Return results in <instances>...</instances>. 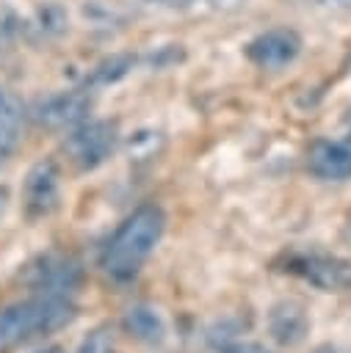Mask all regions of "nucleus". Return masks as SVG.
Segmentation results:
<instances>
[{
  "label": "nucleus",
  "instance_id": "obj_15",
  "mask_svg": "<svg viewBox=\"0 0 351 353\" xmlns=\"http://www.w3.org/2000/svg\"><path fill=\"white\" fill-rule=\"evenodd\" d=\"M210 342H213V350L216 353H268L263 345L249 342V339H238L232 334H224V336L221 334H213Z\"/></svg>",
  "mask_w": 351,
  "mask_h": 353
},
{
  "label": "nucleus",
  "instance_id": "obj_1",
  "mask_svg": "<svg viewBox=\"0 0 351 353\" xmlns=\"http://www.w3.org/2000/svg\"><path fill=\"white\" fill-rule=\"evenodd\" d=\"M166 215L158 204H141L138 210H133L119 223L99 256V268L105 270V276H111L113 281H130L133 276H138V270L160 243Z\"/></svg>",
  "mask_w": 351,
  "mask_h": 353
},
{
  "label": "nucleus",
  "instance_id": "obj_22",
  "mask_svg": "<svg viewBox=\"0 0 351 353\" xmlns=\"http://www.w3.org/2000/svg\"><path fill=\"white\" fill-rule=\"evenodd\" d=\"M6 210H8V188H6V185H0V221H3Z\"/></svg>",
  "mask_w": 351,
  "mask_h": 353
},
{
  "label": "nucleus",
  "instance_id": "obj_8",
  "mask_svg": "<svg viewBox=\"0 0 351 353\" xmlns=\"http://www.w3.org/2000/svg\"><path fill=\"white\" fill-rule=\"evenodd\" d=\"M246 58L257 66V69H285L287 63H293L301 52V36L293 28H271L257 33L249 44H246Z\"/></svg>",
  "mask_w": 351,
  "mask_h": 353
},
{
  "label": "nucleus",
  "instance_id": "obj_26",
  "mask_svg": "<svg viewBox=\"0 0 351 353\" xmlns=\"http://www.w3.org/2000/svg\"><path fill=\"white\" fill-rule=\"evenodd\" d=\"M36 353H64L58 345H50V347H41V350H36Z\"/></svg>",
  "mask_w": 351,
  "mask_h": 353
},
{
  "label": "nucleus",
  "instance_id": "obj_12",
  "mask_svg": "<svg viewBox=\"0 0 351 353\" xmlns=\"http://www.w3.org/2000/svg\"><path fill=\"white\" fill-rule=\"evenodd\" d=\"M69 25L66 11L58 3H47L41 6L30 19H22V36H28L30 41H47V39H58Z\"/></svg>",
  "mask_w": 351,
  "mask_h": 353
},
{
  "label": "nucleus",
  "instance_id": "obj_25",
  "mask_svg": "<svg viewBox=\"0 0 351 353\" xmlns=\"http://www.w3.org/2000/svg\"><path fill=\"white\" fill-rule=\"evenodd\" d=\"M343 232H345V237L351 240V212L345 215V226H343Z\"/></svg>",
  "mask_w": 351,
  "mask_h": 353
},
{
  "label": "nucleus",
  "instance_id": "obj_16",
  "mask_svg": "<svg viewBox=\"0 0 351 353\" xmlns=\"http://www.w3.org/2000/svg\"><path fill=\"white\" fill-rule=\"evenodd\" d=\"M22 36V17H17L8 6H0V50L11 47Z\"/></svg>",
  "mask_w": 351,
  "mask_h": 353
},
{
  "label": "nucleus",
  "instance_id": "obj_14",
  "mask_svg": "<svg viewBox=\"0 0 351 353\" xmlns=\"http://www.w3.org/2000/svg\"><path fill=\"white\" fill-rule=\"evenodd\" d=\"M19 141H22V108L11 97L8 108L0 113V168L14 157Z\"/></svg>",
  "mask_w": 351,
  "mask_h": 353
},
{
  "label": "nucleus",
  "instance_id": "obj_21",
  "mask_svg": "<svg viewBox=\"0 0 351 353\" xmlns=\"http://www.w3.org/2000/svg\"><path fill=\"white\" fill-rule=\"evenodd\" d=\"M146 3H158V6H166V8H188L193 0H146Z\"/></svg>",
  "mask_w": 351,
  "mask_h": 353
},
{
  "label": "nucleus",
  "instance_id": "obj_17",
  "mask_svg": "<svg viewBox=\"0 0 351 353\" xmlns=\"http://www.w3.org/2000/svg\"><path fill=\"white\" fill-rule=\"evenodd\" d=\"M77 353H119V350L113 347V342H111L108 331L97 328V331H91V334H88V336L80 342Z\"/></svg>",
  "mask_w": 351,
  "mask_h": 353
},
{
  "label": "nucleus",
  "instance_id": "obj_10",
  "mask_svg": "<svg viewBox=\"0 0 351 353\" xmlns=\"http://www.w3.org/2000/svg\"><path fill=\"white\" fill-rule=\"evenodd\" d=\"M268 334L274 342L287 345V347L304 342V336L310 334V317H307L304 306L293 303V301L276 303L268 314Z\"/></svg>",
  "mask_w": 351,
  "mask_h": 353
},
{
  "label": "nucleus",
  "instance_id": "obj_9",
  "mask_svg": "<svg viewBox=\"0 0 351 353\" xmlns=\"http://www.w3.org/2000/svg\"><path fill=\"white\" fill-rule=\"evenodd\" d=\"M307 168L326 182L351 179V132L343 138H321L307 152Z\"/></svg>",
  "mask_w": 351,
  "mask_h": 353
},
{
  "label": "nucleus",
  "instance_id": "obj_3",
  "mask_svg": "<svg viewBox=\"0 0 351 353\" xmlns=\"http://www.w3.org/2000/svg\"><path fill=\"white\" fill-rule=\"evenodd\" d=\"M22 284H28L33 292H47V295H66L72 298L83 281V268L75 256L61 254V251H44L33 256L22 273Z\"/></svg>",
  "mask_w": 351,
  "mask_h": 353
},
{
  "label": "nucleus",
  "instance_id": "obj_2",
  "mask_svg": "<svg viewBox=\"0 0 351 353\" xmlns=\"http://www.w3.org/2000/svg\"><path fill=\"white\" fill-rule=\"evenodd\" d=\"M75 317V301L66 295L33 292L30 298L14 301L0 309V353H11L19 345L47 336Z\"/></svg>",
  "mask_w": 351,
  "mask_h": 353
},
{
  "label": "nucleus",
  "instance_id": "obj_5",
  "mask_svg": "<svg viewBox=\"0 0 351 353\" xmlns=\"http://www.w3.org/2000/svg\"><path fill=\"white\" fill-rule=\"evenodd\" d=\"M61 204V171L53 160H39L22 179V212L28 221L53 215Z\"/></svg>",
  "mask_w": 351,
  "mask_h": 353
},
{
  "label": "nucleus",
  "instance_id": "obj_19",
  "mask_svg": "<svg viewBox=\"0 0 351 353\" xmlns=\"http://www.w3.org/2000/svg\"><path fill=\"white\" fill-rule=\"evenodd\" d=\"M249 0H205V6L207 8H213V11H221V14H229V11H238V8H243Z\"/></svg>",
  "mask_w": 351,
  "mask_h": 353
},
{
  "label": "nucleus",
  "instance_id": "obj_4",
  "mask_svg": "<svg viewBox=\"0 0 351 353\" xmlns=\"http://www.w3.org/2000/svg\"><path fill=\"white\" fill-rule=\"evenodd\" d=\"M116 141H119L116 124L105 119H86L83 124L66 132L64 154L77 171H94L113 154Z\"/></svg>",
  "mask_w": 351,
  "mask_h": 353
},
{
  "label": "nucleus",
  "instance_id": "obj_11",
  "mask_svg": "<svg viewBox=\"0 0 351 353\" xmlns=\"http://www.w3.org/2000/svg\"><path fill=\"white\" fill-rule=\"evenodd\" d=\"M124 328H127L135 339H141V342H146V345H160V342L166 339V320H163V314H160L155 306H149V303H135V306H130V309L124 312Z\"/></svg>",
  "mask_w": 351,
  "mask_h": 353
},
{
  "label": "nucleus",
  "instance_id": "obj_20",
  "mask_svg": "<svg viewBox=\"0 0 351 353\" xmlns=\"http://www.w3.org/2000/svg\"><path fill=\"white\" fill-rule=\"evenodd\" d=\"M318 3L332 11H351V0H318Z\"/></svg>",
  "mask_w": 351,
  "mask_h": 353
},
{
  "label": "nucleus",
  "instance_id": "obj_13",
  "mask_svg": "<svg viewBox=\"0 0 351 353\" xmlns=\"http://www.w3.org/2000/svg\"><path fill=\"white\" fill-rule=\"evenodd\" d=\"M133 66H135V55H130V52H111V55H105L102 61H97L88 69V74L83 80V88H88V91L108 88V85L124 80L133 72Z\"/></svg>",
  "mask_w": 351,
  "mask_h": 353
},
{
  "label": "nucleus",
  "instance_id": "obj_18",
  "mask_svg": "<svg viewBox=\"0 0 351 353\" xmlns=\"http://www.w3.org/2000/svg\"><path fill=\"white\" fill-rule=\"evenodd\" d=\"M180 58H182L180 44H166V47H158V50L146 58V63H149V66H155V69H166V66L177 63Z\"/></svg>",
  "mask_w": 351,
  "mask_h": 353
},
{
  "label": "nucleus",
  "instance_id": "obj_23",
  "mask_svg": "<svg viewBox=\"0 0 351 353\" xmlns=\"http://www.w3.org/2000/svg\"><path fill=\"white\" fill-rule=\"evenodd\" d=\"M315 353H348V350H343V347H337V345H321Z\"/></svg>",
  "mask_w": 351,
  "mask_h": 353
},
{
  "label": "nucleus",
  "instance_id": "obj_7",
  "mask_svg": "<svg viewBox=\"0 0 351 353\" xmlns=\"http://www.w3.org/2000/svg\"><path fill=\"white\" fill-rule=\"evenodd\" d=\"M91 110V94L88 88H69L44 97L33 108V121L44 130H72L88 119Z\"/></svg>",
  "mask_w": 351,
  "mask_h": 353
},
{
  "label": "nucleus",
  "instance_id": "obj_6",
  "mask_svg": "<svg viewBox=\"0 0 351 353\" xmlns=\"http://www.w3.org/2000/svg\"><path fill=\"white\" fill-rule=\"evenodd\" d=\"M285 270L323 292L351 290V259H343V256L301 254V256H290Z\"/></svg>",
  "mask_w": 351,
  "mask_h": 353
},
{
  "label": "nucleus",
  "instance_id": "obj_24",
  "mask_svg": "<svg viewBox=\"0 0 351 353\" xmlns=\"http://www.w3.org/2000/svg\"><path fill=\"white\" fill-rule=\"evenodd\" d=\"M8 102H11V97H8V94H6L3 88H0V113H3L6 108H8Z\"/></svg>",
  "mask_w": 351,
  "mask_h": 353
}]
</instances>
